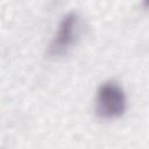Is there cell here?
Segmentation results:
<instances>
[{"instance_id": "obj_3", "label": "cell", "mask_w": 149, "mask_h": 149, "mask_svg": "<svg viewBox=\"0 0 149 149\" xmlns=\"http://www.w3.org/2000/svg\"><path fill=\"white\" fill-rule=\"evenodd\" d=\"M143 5H144V6H147V7L149 8V1H144V2H143Z\"/></svg>"}, {"instance_id": "obj_1", "label": "cell", "mask_w": 149, "mask_h": 149, "mask_svg": "<svg viewBox=\"0 0 149 149\" xmlns=\"http://www.w3.org/2000/svg\"><path fill=\"white\" fill-rule=\"evenodd\" d=\"M127 108V98L122 86L115 80L104 81L95 97V113L99 118L111 120L120 118Z\"/></svg>"}, {"instance_id": "obj_2", "label": "cell", "mask_w": 149, "mask_h": 149, "mask_svg": "<svg viewBox=\"0 0 149 149\" xmlns=\"http://www.w3.org/2000/svg\"><path fill=\"white\" fill-rule=\"evenodd\" d=\"M81 33V17L77 12H70L62 19L58 29L49 45V57H61L77 43Z\"/></svg>"}]
</instances>
